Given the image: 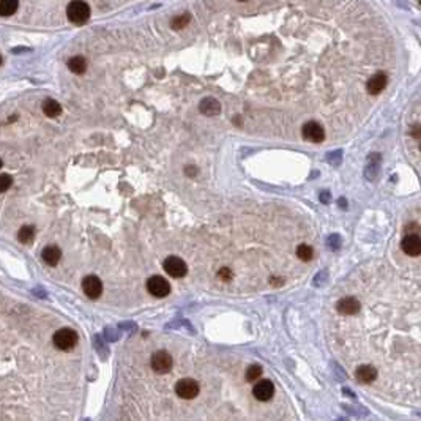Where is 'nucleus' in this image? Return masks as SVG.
<instances>
[{
	"instance_id": "7ed1b4c3",
	"label": "nucleus",
	"mask_w": 421,
	"mask_h": 421,
	"mask_svg": "<svg viewBox=\"0 0 421 421\" xmlns=\"http://www.w3.org/2000/svg\"><path fill=\"white\" fill-rule=\"evenodd\" d=\"M163 268L170 278H177V279L185 278L186 273H188L186 262L180 257H177V255H169V257H166V260H164V263H163Z\"/></svg>"
},
{
	"instance_id": "1a4fd4ad",
	"label": "nucleus",
	"mask_w": 421,
	"mask_h": 421,
	"mask_svg": "<svg viewBox=\"0 0 421 421\" xmlns=\"http://www.w3.org/2000/svg\"><path fill=\"white\" fill-rule=\"evenodd\" d=\"M253 395L254 398L260 402H267L273 398L274 395V385L270 380H257L253 387Z\"/></svg>"
},
{
	"instance_id": "423d86ee",
	"label": "nucleus",
	"mask_w": 421,
	"mask_h": 421,
	"mask_svg": "<svg viewBox=\"0 0 421 421\" xmlns=\"http://www.w3.org/2000/svg\"><path fill=\"white\" fill-rule=\"evenodd\" d=\"M199 391H200V387L194 379H181L175 383V393L181 399H186V401L194 399L197 398Z\"/></svg>"
},
{
	"instance_id": "f8f14e48",
	"label": "nucleus",
	"mask_w": 421,
	"mask_h": 421,
	"mask_svg": "<svg viewBox=\"0 0 421 421\" xmlns=\"http://www.w3.org/2000/svg\"><path fill=\"white\" fill-rule=\"evenodd\" d=\"M360 308H361L360 301L353 297H344L337 301V305H336L337 313L342 314V316H353V314L358 313Z\"/></svg>"
},
{
	"instance_id": "6ab92c4d",
	"label": "nucleus",
	"mask_w": 421,
	"mask_h": 421,
	"mask_svg": "<svg viewBox=\"0 0 421 421\" xmlns=\"http://www.w3.org/2000/svg\"><path fill=\"white\" fill-rule=\"evenodd\" d=\"M17 6H19V3L16 2V0H2L0 2V16H11L16 13Z\"/></svg>"
},
{
	"instance_id": "f257e3e1",
	"label": "nucleus",
	"mask_w": 421,
	"mask_h": 421,
	"mask_svg": "<svg viewBox=\"0 0 421 421\" xmlns=\"http://www.w3.org/2000/svg\"><path fill=\"white\" fill-rule=\"evenodd\" d=\"M90 6L85 2H81V0H75V2H70L67 6V16L68 19L76 24V25H82L85 24L90 19Z\"/></svg>"
},
{
	"instance_id": "dca6fc26",
	"label": "nucleus",
	"mask_w": 421,
	"mask_h": 421,
	"mask_svg": "<svg viewBox=\"0 0 421 421\" xmlns=\"http://www.w3.org/2000/svg\"><path fill=\"white\" fill-rule=\"evenodd\" d=\"M41 109H43L44 115H46V117H51V118H56V117H59V115L62 114V106H60V103L56 101V99H52V98L44 99Z\"/></svg>"
},
{
	"instance_id": "6e6552de",
	"label": "nucleus",
	"mask_w": 421,
	"mask_h": 421,
	"mask_svg": "<svg viewBox=\"0 0 421 421\" xmlns=\"http://www.w3.org/2000/svg\"><path fill=\"white\" fill-rule=\"evenodd\" d=\"M82 290H84V294L88 298L96 300L103 294V282L95 274H88V276L82 279Z\"/></svg>"
},
{
	"instance_id": "4468645a",
	"label": "nucleus",
	"mask_w": 421,
	"mask_h": 421,
	"mask_svg": "<svg viewBox=\"0 0 421 421\" xmlns=\"http://www.w3.org/2000/svg\"><path fill=\"white\" fill-rule=\"evenodd\" d=\"M199 111L202 112L204 115H208V117H213V115H218L219 112H221V104H219V101L216 98L213 96H207L204 98L202 101H200L199 104Z\"/></svg>"
},
{
	"instance_id": "f3484780",
	"label": "nucleus",
	"mask_w": 421,
	"mask_h": 421,
	"mask_svg": "<svg viewBox=\"0 0 421 421\" xmlns=\"http://www.w3.org/2000/svg\"><path fill=\"white\" fill-rule=\"evenodd\" d=\"M68 68L70 71H73L75 75H84L87 70V60L82 56H75L68 60Z\"/></svg>"
},
{
	"instance_id": "412c9836",
	"label": "nucleus",
	"mask_w": 421,
	"mask_h": 421,
	"mask_svg": "<svg viewBox=\"0 0 421 421\" xmlns=\"http://www.w3.org/2000/svg\"><path fill=\"white\" fill-rule=\"evenodd\" d=\"M191 21V16L189 13H183V14H178L172 19V29L173 30H180V29H185V27L188 25V22Z\"/></svg>"
},
{
	"instance_id": "b1692460",
	"label": "nucleus",
	"mask_w": 421,
	"mask_h": 421,
	"mask_svg": "<svg viewBox=\"0 0 421 421\" xmlns=\"http://www.w3.org/2000/svg\"><path fill=\"white\" fill-rule=\"evenodd\" d=\"M218 278L221 279V281H231L232 278H234V271L229 268V267H223V268H219L218 270Z\"/></svg>"
},
{
	"instance_id": "39448f33",
	"label": "nucleus",
	"mask_w": 421,
	"mask_h": 421,
	"mask_svg": "<svg viewBox=\"0 0 421 421\" xmlns=\"http://www.w3.org/2000/svg\"><path fill=\"white\" fill-rule=\"evenodd\" d=\"M147 290L153 297L164 298L170 294V284L166 278L160 276V274H155V276H150L147 281Z\"/></svg>"
},
{
	"instance_id": "9d476101",
	"label": "nucleus",
	"mask_w": 421,
	"mask_h": 421,
	"mask_svg": "<svg viewBox=\"0 0 421 421\" xmlns=\"http://www.w3.org/2000/svg\"><path fill=\"white\" fill-rule=\"evenodd\" d=\"M401 248L407 255L417 257L421 254V239L418 234H407L401 242Z\"/></svg>"
},
{
	"instance_id": "9b49d317",
	"label": "nucleus",
	"mask_w": 421,
	"mask_h": 421,
	"mask_svg": "<svg viewBox=\"0 0 421 421\" xmlns=\"http://www.w3.org/2000/svg\"><path fill=\"white\" fill-rule=\"evenodd\" d=\"M387 82H388L387 73L379 71L368 79V82H366V90H368L369 95H379L383 91V88L387 87Z\"/></svg>"
},
{
	"instance_id": "aec40b11",
	"label": "nucleus",
	"mask_w": 421,
	"mask_h": 421,
	"mask_svg": "<svg viewBox=\"0 0 421 421\" xmlns=\"http://www.w3.org/2000/svg\"><path fill=\"white\" fill-rule=\"evenodd\" d=\"M297 257H298L300 260H303V262H309L311 259L314 257V250H313V246H309V245H306V243L300 245L298 248H297Z\"/></svg>"
},
{
	"instance_id": "a211bd4d",
	"label": "nucleus",
	"mask_w": 421,
	"mask_h": 421,
	"mask_svg": "<svg viewBox=\"0 0 421 421\" xmlns=\"http://www.w3.org/2000/svg\"><path fill=\"white\" fill-rule=\"evenodd\" d=\"M35 227L33 226H22L17 232V240H19L22 245H30L35 240Z\"/></svg>"
},
{
	"instance_id": "f03ea898",
	"label": "nucleus",
	"mask_w": 421,
	"mask_h": 421,
	"mask_svg": "<svg viewBox=\"0 0 421 421\" xmlns=\"http://www.w3.org/2000/svg\"><path fill=\"white\" fill-rule=\"evenodd\" d=\"M52 342L57 347L59 350H71L75 349L78 344V333L71 328H60L52 336Z\"/></svg>"
},
{
	"instance_id": "393cba45",
	"label": "nucleus",
	"mask_w": 421,
	"mask_h": 421,
	"mask_svg": "<svg viewBox=\"0 0 421 421\" xmlns=\"http://www.w3.org/2000/svg\"><path fill=\"white\" fill-rule=\"evenodd\" d=\"M2 166H3V161H2V160H0V168H2Z\"/></svg>"
},
{
	"instance_id": "4be33fe9",
	"label": "nucleus",
	"mask_w": 421,
	"mask_h": 421,
	"mask_svg": "<svg viewBox=\"0 0 421 421\" xmlns=\"http://www.w3.org/2000/svg\"><path fill=\"white\" fill-rule=\"evenodd\" d=\"M262 376V368L259 364H251L248 369H246V380L248 382H257L259 377Z\"/></svg>"
},
{
	"instance_id": "0eeeda50",
	"label": "nucleus",
	"mask_w": 421,
	"mask_h": 421,
	"mask_svg": "<svg viewBox=\"0 0 421 421\" xmlns=\"http://www.w3.org/2000/svg\"><path fill=\"white\" fill-rule=\"evenodd\" d=\"M301 136H303V139H306L309 142L320 144L325 139V130L319 122L311 120V122H306L303 126H301Z\"/></svg>"
},
{
	"instance_id": "5701e85b",
	"label": "nucleus",
	"mask_w": 421,
	"mask_h": 421,
	"mask_svg": "<svg viewBox=\"0 0 421 421\" xmlns=\"http://www.w3.org/2000/svg\"><path fill=\"white\" fill-rule=\"evenodd\" d=\"M11 183H13V178L8 175V173H2V175H0V193H5L6 189H10Z\"/></svg>"
},
{
	"instance_id": "2eb2a0df",
	"label": "nucleus",
	"mask_w": 421,
	"mask_h": 421,
	"mask_svg": "<svg viewBox=\"0 0 421 421\" xmlns=\"http://www.w3.org/2000/svg\"><path fill=\"white\" fill-rule=\"evenodd\" d=\"M41 257L43 260L51 265V267H56V265L59 263V260L62 259V251L59 246L56 245H51V246H46V248L43 250L41 253Z\"/></svg>"
},
{
	"instance_id": "ddd939ff",
	"label": "nucleus",
	"mask_w": 421,
	"mask_h": 421,
	"mask_svg": "<svg viewBox=\"0 0 421 421\" xmlns=\"http://www.w3.org/2000/svg\"><path fill=\"white\" fill-rule=\"evenodd\" d=\"M355 377L360 383H371L377 379V369L371 364H361L355 371Z\"/></svg>"
},
{
	"instance_id": "20e7f679",
	"label": "nucleus",
	"mask_w": 421,
	"mask_h": 421,
	"mask_svg": "<svg viewBox=\"0 0 421 421\" xmlns=\"http://www.w3.org/2000/svg\"><path fill=\"white\" fill-rule=\"evenodd\" d=\"M172 355L168 350H157L150 358V366L157 374H168L172 369Z\"/></svg>"
},
{
	"instance_id": "a878e982",
	"label": "nucleus",
	"mask_w": 421,
	"mask_h": 421,
	"mask_svg": "<svg viewBox=\"0 0 421 421\" xmlns=\"http://www.w3.org/2000/svg\"><path fill=\"white\" fill-rule=\"evenodd\" d=\"M0 65H2V57H0Z\"/></svg>"
}]
</instances>
